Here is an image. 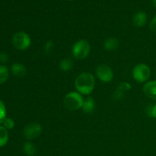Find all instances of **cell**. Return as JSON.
Returning a JSON list of instances; mask_svg holds the SVG:
<instances>
[{"instance_id": "1", "label": "cell", "mask_w": 156, "mask_h": 156, "mask_svg": "<svg viewBox=\"0 0 156 156\" xmlns=\"http://www.w3.org/2000/svg\"><path fill=\"white\" fill-rule=\"evenodd\" d=\"M76 90L81 94L88 95L95 87V79L91 73H82L76 77L75 81Z\"/></svg>"}, {"instance_id": "2", "label": "cell", "mask_w": 156, "mask_h": 156, "mask_svg": "<svg viewBox=\"0 0 156 156\" xmlns=\"http://www.w3.org/2000/svg\"><path fill=\"white\" fill-rule=\"evenodd\" d=\"M84 99L82 94L78 91H71L66 94L63 99L64 107L67 110L76 111L82 108Z\"/></svg>"}, {"instance_id": "3", "label": "cell", "mask_w": 156, "mask_h": 156, "mask_svg": "<svg viewBox=\"0 0 156 156\" xmlns=\"http://www.w3.org/2000/svg\"><path fill=\"white\" fill-rule=\"evenodd\" d=\"M91 51V46L86 40H79L76 42L72 49L73 56L76 59H84L88 56Z\"/></svg>"}, {"instance_id": "4", "label": "cell", "mask_w": 156, "mask_h": 156, "mask_svg": "<svg viewBox=\"0 0 156 156\" xmlns=\"http://www.w3.org/2000/svg\"><path fill=\"white\" fill-rule=\"evenodd\" d=\"M12 44L17 50H25L31 44V39L25 32H17L12 37Z\"/></svg>"}, {"instance_id": "5", "label": "cell", "mask_w": 156, "mask_h": 156, "mask_svg": "<svg viewBox=\"0 0 156 156\" xmlns=\"http://www.w3.org/2000/svg\"><path fill=\"white\" fill-rule=\"evenodd\" d=\"M151 69L146 64L140 63L136 66L133 69V79L138 82H145L150 78Z\"/></svg>"}, {"instance_id": "6", "label": "cell", "mask_w": 156, "mask_h": 156, "mask_svg": "<svg viewBox=\"0 0 156 156\" xmlns=\"http://www.w3.org/2000/svg\"><path fill=\"white\" fill-rule=\"evenodd\" d=\"M42 133V126L40 123H30L25 126L23 130V135L27 140H33L37 138Z\"/></svg>"}, {"instance_id": "7", "label": "cell", "mask_w": 156, "mask_h": 156, "mask_svg": "<svg viewBox=\"0 0 156 156\" xmlns=\"http://www.w3.org/2000/svg\"><path fill=\"white\" fill-rule=\"evenodd\" d=\"M95 73L99 80L105 83L111 82L114 79V72L109 66L105 64L99 65L96 68Z\"/></svg>"}, {"instance_id": "8", "label": "cell", "mask_w": 156, "mask_h": 156, "mask_svg": "<svg viewBox=\"0 0 156 156\" xmlns=\"http://www.w3.org/2000/svg\"><path fill=\"white\" fill-rule=\"evenodd\" d=\"M143 92L150 99L156 101V80L148 82L143 85Z\"/></svg>"}, {"instance_id": "9", "label": "cell", "mask_w": 156, "mask_h": 156, "mask_svg": "<svg viewBox=\"0 0 156 156\" xmlns=\"http://www.w3.org/2000/svg\"><path fill=\"white\" fill-rule=\"evenodd\" d=\"M133 24L137 27H142L147 21V15L144 12H138L133 17Z\"/></svg>"}, {"instance_id": "10", "label": "cell", "mask_w": 156, "mask_h": 156, "mask_svg": "<svg viewBox=\"0 0 156 156\" xmlns=\"http://www.w3.org/2000/svg\"><path fill=\"white\" fill-rule=\"evenodd\" d=\"M12 74L18 78H23L27 73L25 66L21 63H14L11 67Z\"/></svg>"}, {"instance_id": "11", "label": "cell", "mask_w": 156, "mask_h": 156, "mask_svg": "<svg viewBox=\"0 0 156 156\" xmlns=\"http://www.w3.org/2000/svg\"><path fill=\"white\" fill-rule=\"evenodd\" d=\"M82 109L86 114L92 113L95 109V101H94V99L91 97H88L86 99H85Z\"/></svg>"}, {"instance_id": "12", "label": "cell", "mask_w": 156, "mask_h": 156, "mask_svg": "<svg viewBox=\"0 0 156 156\" xmlns=\"http://www.w3.org/2000/svg\"><path fill=\"white\" fill-rule=\"evenodd\" d=\"M119 41L115 37H109L104 43V47L108 51H113L118 47Z\"/></svg>"}, {"instance_id": "13", "label": "cell", "mask_w": 156, "mask_h": 156, "mask_svg": "<svg viewBox=\"0 0 156 156\" xmlns=\"http://www.w3.org/2000/svg\"><path fill=\"white\" fill-rule=\"evenodd\" d=\"M73 62L69 58L62 59L59 62V69L63 72H68L73 69Z\"/></svg>"}, {"instance_id": "14", "label": "cell", "mask_w": 156, "mask_h": 156, "mask_svg": "<svg viewBox=\"0 0 156 156\" xmlns=\"http://www.w3.org/2000/svg\"><path fill=\"white\" fill-rule=\"evenodd\" d=\"M23 150L27 156H34L37 153L36 147L33 143H30V142L24 143V146H23Z\"/></svg>"}, {"instance_id": "15", "label": "cell", "mask_w": 156, "mask_h": 156, "mask_svg": "<svg viewBox=\"0 0 156 156\" xmlns=\"http://www.w3.org/2000/svg\"><path fill=\"white\" fill-rule=\"evenodd\" d=\"M9 141V133L8 129L3 126H0V147H3Z\"/></svg>"}, {"instance_id": "16", "label": "cell", "mask_w": 156, "mask_h": 156, "mask_svg": "<svg viewBox=\"0 0 156 156\" xmlns=\"http://www.w3.org/2000/svg\"><path fill=\"white\" fill-rule=\"evenodd\" d=\"M9 77V72L5 66L0 65V85L5 83Z\"/></svg>"}, {"instance_id": "17", "label": "cell", "mask_w": 156, "mask_h": 156, "mask_svg": "<svg viewBox=\"0 0 156 156\" xmlns=\"http://www.w3.org/2000/svg\"><path fill=\"white\" fill-rule=\"evenodd\" d=\"M6 118V108L5 104L2 100H0V124L3 123Z\"/></svg>"}, {"instance_id": "18", "label": "cell", "mask_w": 156, "mask_h": 156, "mask_svg": "<svg viewBox=\"0 0 156 156\" xmlns=\"http://www.w3.org/2000/svg\"><path fill=\"white\" fill-rule=\"evenodd\" d=\"M2 126H4L5 129H13L14 126H15V122L12 120V118H7L6 117L2 123Z\"/></svg>"}, {"instance_id": "19", "label": "cell", "mask_w": 156, "mask_h": 156, "mask_svg": "<svg viewBox=\"0 0 156 156\" xmlns=\"http://www.w3.org/2000/svg\"><path fill=\"white\" fill-rule=\"evenodd\" d=\"M53 47H54V44L53 43V41H47L45 45H44V53H45L46 54H50V53L52 52V50H53Z\"/></svg>"}, {"instance_id": "20", "label": "cell", "mask_w": 156, "mask_h": 156, "mask_svg": "<svg viewBox=\"0 0 156 156\" xmlns=\"http://www.w3.org/2000/svg\"><path fill=\"white\" fill-rule=\"evenodd\" d=\"M118 88L119 90H120V91L125 92V91H129V90L131 89V85L130 84L128 83V82H121V83L119 85L118 88Z\"/></svg>"}, {"instance_id": "21", "label": "cell", "mask_w": 156, "mask_h": 156, "mask_svg": "<svg viewBox=\"0 0 156 156\" xmlns=\"http://www.w3.org/2000/svg\"><path fill=\"white\" fill-rule=\"evenodd\" d=\"M149 27H150L151 30L154 33H156V15L152 18L150 24H149Z\"/></svg>"}, {"instance_id": "22", "label": "cell", "mask_w": 156, "mask_h": 156, "mask_svg": "<svg viewBox=\"0 0 156 156\" xmlns=\"http://www.w3.org/2000/svg\"><path fill=\"white\" fill-rule=\"evenodd\" d=\"M9 60V56L7 53H0V62L2 63H5Z\"/></svg>"}, {"instance_id": "23", "label": "cell", "mask_w": 156, "mask_h": 156, "mask_svg": "<svg viewBox=\"0 0 156 156\" xmlns=\"http://www.w3.org/2000/svg\"><path fill=\"white\" fill-rule=\"evenodd\" d=\"M150 115L156 119V105H154L150 111Z\"/></svg>"}, {"instance_id": "24", "label": "cell", "mask_w": 156, "mask_h": 156, "mask_svg": "<svg viewBox=\"0 0 156 156\" xmlns=\"http://www.w3.org/2000/svg\"><path fill=\"white\" fill-rule=\"evenodd\" d=\"M152 3H153L154 7H155L156 9V0H152Z\"/></svg>"}, {"instance_id": "25", "label": "cell", "mask_w": 156, "mask_h": 156, "mask_svg": "<svg viewBox=\"0 0 156 156\" xmlns=\"http://www.w3.org/2000/svg\"><path fill=\"white\" fill-rule=\"evenodd\" d=\"M69 1H73V0H69Z\"/></svg>"}]
</instances>
